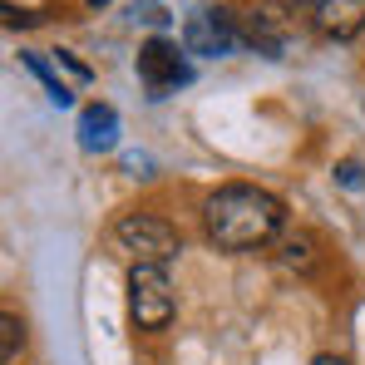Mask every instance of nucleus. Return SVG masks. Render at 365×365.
I'll return each instance as SVG.
<instances>
[{"label": "nucleus", "mask_w": 365, "mask_h": 365, "mask_svg": "<svg viewBox=\"0 0 365 365\" xmlns=\"http://www.w3.org/2000/svg\"><path fill=\"white\" fill-rule=\"evenodd\" d=\"M287 222V202L267 187H252V182H227V187H212L202 197V227H207V242L222 247V252H252V247H267Z\"/></svg>", "instance_id": "nucleus-1"}, {"label": "nucleus", "mask_w": 365, "mask_h": 365, "mask_svg": "<svg viewBox=\"0 0 365 365\" xmlns=\"http://www.w3.org/2000/svg\"><path fill=\"white\" fill-rule=\"evenodd\" d=\"M114 247L133 257V267H168L182 252V237L158 212H123L114 222Z\"/></svg>", "instance_id": "nucleus-2"}, {"label": "nucleus", "mask_w": 365, "mask_h": 365, "mask_svg": "<svg viewBox=\"0 0 365 365\" xmlns=\"http://www.w3.org/2000/svg\"><path fill=\"white\" fill-rule=\"evenodd\" d=\"M173 282L163 267H128V321L138 331H168L173 326Z\"/></svg>", "instance_id": "nucleus-3"}, {"label": "nucleus", "mask_w": 365, "mask_h": 365, "mask_svg": "<svg viewBox=\"0 0 365 365\" xmlns=\"http://www.w3.org/2000/svg\"><path fill=\"white\" fill-rule=\"evenodd\" d=\"M182 50L202 55V60H222V55L242 50V20L222 5H202L182 20Z\"/></svg>", "instance_id": "nucleus-4"}, {"label": "nucleus", "mask_w": 365, "mask_h": 365, "mask_svg": "<svg viewBox=\"0 0 365 365\" xmlns=\"http://www.w3.org/2000/svg\"><path fill=\"white\" fill-rule=\"evenodd\" d=\"M182 40H168V35H153L138 45V79L148 89V99H168L173 89H182L192 79V69L182 60Z\"/></svg>", "instance_id": "nucleus-5"}, {"label": "nucleus", "mask_w": 365, "mask_h": 365, "mask_svg": "<svg viewBox=\"0 0 365 365\" xmlns=\"http://www.w3.org/2000/svg\"><path fill=\"white\" fill-rule=\"evenodd\" d=\"M237 20H242V45L272 55V60L287 55V40H292V15H287V5H252Z\"/></svg>", "instance_id": "nucleus-6"}, {"label": "nucleus", "mask_w": 365, "mask_h": 365, "mask_svg": "<svg viewBox=\"0 0 365 365\" xmlns=\"http://www.w3.org/2000/svg\"><path fill=\"white\" fill-rule=\"evenodd\" d=\"M311 20L326 40H356L365 35V0H321Z\"/></svg>", "instance_id": "nucleus-7"}, {"label": "nucleus", "mask_w": 365, "mask_h": 365, "mask_svg": "<svg viewBox=\"0 0 365 365\" xmlns=\"http://www.w3.org/2000/svg\"><path fill=\"white\" fill-rule=\"evenodd\" d=\"M79 148H84V153H109V148H119V114H114L109 104L79 109Z\"/></svg>", "instance_id": "nucleus-8"}, {"label": "nucleus", "mask_w": 365, "mask_h": 365, "mask_svg": "<svg viewBox=\"0 0 365 365\" xmlns=\"http://www.w3.org/2000/svg\"><path fill=\"white\" fill-rule=\"evenodd\" d=\"M20 64H25V69H30V74H35V79L45 84V94H50V104H55V109H69V104H74V89H69L60 74H55L50 64L35 55V50H20Z\"/></svg>", "instance_id": "nucleus-9"}, {"label": "nucleus", "mask_w": 365, "mask_h": 365, "mask_svg": "<svg viewBox=\"0 0 365 365\" xmlns=\"http://www.w3.org/2000/svg\"><path fill=\"white\" fill-rule=\"evenodd\" d=\"M282 267H287V272H311V267H316V242H311L306 232L287 237V242H282Z\"/></svg>", "instance_id": "nucleus-10"}, {"label": "nucleus", "mask_w": 365, "mask_h": 365, "mask_svg": "<svg viewBox=\"0 0 365 365\" xmlns=\"http://www.w3.org/2000/svg\"><path fill=\"white\" fill-rule=\"evenodd\" d=\"M20 351H25V321H20L15 311H5V316H0V361L15 365Z\"/></svg>", "instance_id": "nucleus-11"}, {"label": "nucleus", "mask_w": 365, "mask_h": 365, "mask_svg": "<svg viewBox=\"0 0 365 365\" xmlns=\"http://www.w3.org/2000/svg\"><path fill=\"white\" fill-rule=\"evenodd\" d=\"M55 64H64V69H69V74H74L79 84H89V79H94V69H89V64H79V60H74V50H55Z\"/></svg>", "instance_id": "nucleus-12"}, {"label": "nucleus", "mask_w": 365, "mask_h": 365, "mask_svg": "<svg viewBox=\"0 0 365 365\" xmlns=\"http://www.w3.org/2000/svg\"><path fill=\"white\" fill-rule=\"evenodd\" d=\"M336 178L346 182V187H361L365 173H361V163H356V158H346V163H336Z\"/></svg>", "instance_id": "nucleus-13"}, {"label": "nucleus", "mask_w": 365, "mask_h": 365, "mask_svg": "<svg viewBox=\"0 0 365 365\" xmlns=\"http://www.w3.org/2000/svg\"><path fill=\"white\" fill-rule=\"evenodd\" d=\"M311 365H351V361H346V356H316Z\"/></svg>", "instance_id": "nucleus-14"}, {"label": "nucleus", "mask_w": 365, "mask_h": 365, "mask_svg": "<svg viewBox=\"0 0 365 365\" xmlns=\"http://www.w3.org/2000/svg\"><path fill=\"white\" fill-rule=\"evenodd\" d=\"M89 5H109V0H89Z\"/></svg>", "instance_id": "nucleus-15"}, {"label": "nucleus", "mask_w": 365, "mask_h": 365, "mask_svg": "<svg viewBox=\"0 0 365 365\" xmlns=\"http://www.w3.org/2000/svg\"><path fill=\"white\" fill-rule=\"evenodd\" d=\"M316 5H321V0H311V10H316Z\"/></svg>", "instance_id": "nucleus-16"}]
</instances>
